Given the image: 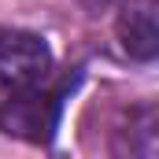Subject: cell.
Segmentation results:
<instances>
[{
  "instance_id": "6da1fadb",
  "label": "cell",
  "mask_w": 159,
  "mask_h": 159,
  "mask_svg": "<svg viewBox=\"0 0 159 159\" xmlns=\"http://www.w3.org/2000/svg\"><path fill=\"white\" fill-rule=\"evenodd\" d=\"M81 81V67H74V74L59 78L56 85H34L22 93H7L0 100V133L26 141V144H52L56 129L63 122V107L67 96L78 89Z\"/></svg>"
},
{
  "instance_id": "7a4b0ae2",
  "label": "cell",
  "mask_w": 159,
  "mask_h": 159,
  "mask_svg": "<svg viewBox=\"0 0 159 159\" xmlns=\"http://www.w3.org/2000/svg\"><path fill=\"white\" fill-rule=\"evenodd\" d=\"M52 48L48 41L22 30V26H0V93H22L52 81Z\"/></svg>"
},
{
  "instance_id": "3957f363",
  "label": "cell",
  "mask_w": 159,
  "mask_h": 159,
  "mask_svg": "<svg viewBox=\"0 0 159 159\" xmlns=\"http://www.w3.org/2000/svg\"><path fill=\"white\" fill-rule=\"evenodd\" d=\"M115 37L122 52L137 63H152L159 56V0H115Z\"/></svg>"
},
{
  "instance_id": "277c9868",
  "label": "cell",
  "mask_w": 159,
  "mask_h": 159,
  "mask_svg": "<svg viewBox=\"0 0 159 159\" xmlns=\"http://www.w3.org/2000/svg\"><path fill=\"white\" fill-rule=\"evenodd\" d=\"M115 152H119V156H141V159H152L159 152V115H156V104H137V107L126 115V129H119Z\"/></svg>"
},
{
  "instance_id": "5b68a950",
  "label": "cell",
  "mask_w": 159,
  "mask_h": 159,
  "mask_svg": "<svg viewBox=\"0 0 159 159\" xmlns=\"http://www.w3.org/2000/svg\"><path fill=\"white\" fill-rule=\"evenodd\" d=\"M85 7V15H104L107 7H115V0H78Z\"/></svg>"
}]
</instances>
